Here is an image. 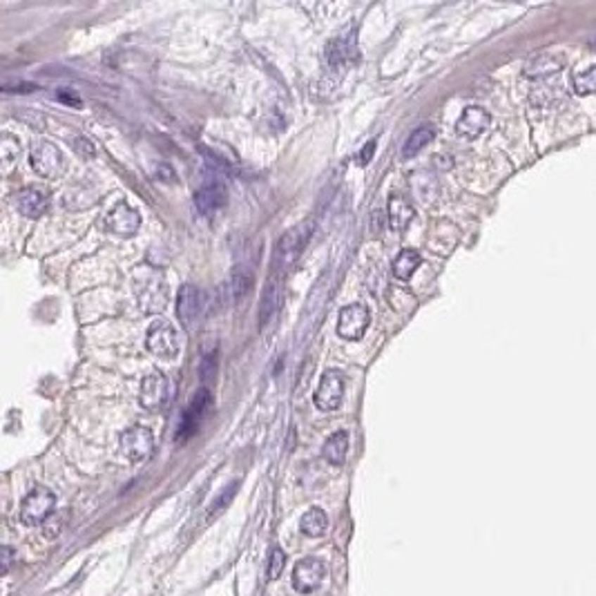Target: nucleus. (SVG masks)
I'll use <instances>...</instances> for the list:
<instances>
[{
	"label": "nucleus",
	"instance_id": "obj_1",
	"mask_svg": "<svg viewBox=\"0 0 596 596\" xmlns=\"http://www.w3.org/2000/svg\"><path fill=\"white\" fill-rule=\"evenodd\" d=\"M134 295L146 313H159L167 304V284L159 270L141 268L134 275Z\"/></svg>",
	"mask_w": 596,
	"mask_h": 596
},
{
	"label": "nucleus",
	"instance_id": "obj_2",
	"mask_svg": "<svg viewBox=\"0 0 596 596\" xmlns=\"http://www.w3.org/2000/svg\"><path fill=\"white\" fill-rule=\"evenodd\" d=\"M313 235V222H306V224H297L295 228H291L289 232H284L279 237L277 246H275V257H273V266L277 270H286L291 268L300 255L304 253L306 243Z\"/></svg>",
	"mask_w": 596,
	"mask_h": 596
},
{
	"label": "nucleus",
	"instance_id": "obj_3",
	"mask_svg": "<svg viewBox=\"0 0 596 596\" xmlns=\"http://www.w3.org/2000/svg\"><path fill=\"white\" fill-rule=\"evenodd\" d=\"M65 165L68 163H65L61 148L51 141L41 139L32 146V167L43 179H58L65 172Z\"/></svg>",
	"mask_w": 596,
	"mask_h": 596
},
{
	"label": "nucleus",
	"instance_id": "obj_4",
	"mask_svg": "<svg viewBox=\"0 0 596 596\" xmlns=\"http://www.w3.org/2000/svg\"><path fill=\"white\" fill-rule=\"evenodd\" d=\"M54 507H56L54 491L47 487H36L25 496L20 505V521L25 525H41L51 516Z\"/></svg>",
	"mask_w": 596,
	"mask_h": 596
},
{
	"label": "nucleus",
	"instance_id": "obj_5",
	"mask_svg": "<svg viewBox=\"0 0 596 596\" xmlns=\"http://www.w3.org/2000/svg\"><path fill=\"white\" fill-rule=\"evenodd\" d=\"M148 351L161 360H175L179 355V335L167 319H157L148 329Z\"/></svg>",
	"mask_w": 596,
	"mask_h": 596
},
{
	"label": "nucleus",
	"instance_id": "obj_6",
	"mask_svg": "<svg viewBox=\"0 0 596 596\" xmlns=\"http://www.w3.org/2000/svg\"><path fill=\"white\" fill-rule=\"evenodd\" d=\"M121 451L127 460L132 462H144L152 456L154 451V436L148 426H129L121 433Z\"/></svg>",
	"mask_w": 596,
	"mask_h": 596
},
{
	"label": "nucleus",
	"instance_id": "obj_7",
	"mask_svg": "<svg viewBox=\"0 0 596 596\" xmlns=\"http://www.w3.org/2000/svg\"><path fill=\"white\" fill-rule=\"evenodd\" d=\"M371 324V313L364 304H348L338 315V335L342 340H360Z\"/></svg>",
	"mask_w": 596,
	"mask_h": 596
},
{
	"label": "nucleus",
	"instance_id": "obj_8",
	"mask_svg": "<svg viewBox=\"0 0 596 596\" xmlns=\"http://www.w3.org/2000/svg\"><path fill=\"white\" fill-rule=\"evenodd\" d=\"M210 407H213V395L205 391V388H201V391H197V395L192 398V402L184 411V416H181L177 443H186V440L199 429V424L205 418V413L210 411Z\"/></svg>",
	"mask_w": 596,
	"mask_h": 596
},
{
	"label": "nucleus",
	"instance_id": "obj_9",
	"mask_svg": "<svg viewBox=\"0 0 596 596\" xmlns=\"http://www.w3.org/2000/svg\"><path fill=\"white\" fill-rule=\"evenodd\" d=\"M342 398H344V378L340 371L331 369L322 375L319 386L313 395V402L322 411H335L342 405Z\"/></svg>",
	"mask_w": 596,
	"mask_h": 596
},
{
	"label": "nucleus",
	"instance_id": "obj_10",
	"mask_svg": "<svg viewBox=\"0 0 596 596\" xmlns=\"http://www.w3.org/2000/svg\"><path fill=\"white\" fill-rule=\"evenodd\" d=\"M324 576H326V567L319 559H313V556L302 559L293 567V588L300 594H310L322 585Z\"/></svg>",
	"mask_w": 596,
	"mask_h": 596
},
{
	"label": "nucleus",
	"instance_id": "obj_11",
	"mask_svg": "<svg viewBox=\"0 0 596 596\" xmlns=\"http://www.w3.org/2000/svg\"><path fill=\"white\" fill-rule=\"evenodd\" d=\"M201 306H203L201 291L197 286H192V284H184L177 297V317L186 331H192L194 322L201 315Z\"/></svg>",
	"mask_w": 596,
	"mask_h": 596
},
{
	"label": "nucleus",
	"instance_id": "obj_12",
	"mask_svg": "<svg viewBox=\"0 0 596 596\" xmlns=\"http://www.w3.org/2000/svg\"><path fill=\"white\" fill-rule=\"evenodd\" d=\"M106 228L119 237H134L141 228V217L132 205L119 203L110 210V215L106 219Z\"/></svg>",
	"mask_w": 596,
	"mask_h": 596
},
{
	"label": "nucleus",
	"instance_id": "obj_13",
	"mask_svg": "<svg viewBox=\"0 0 596 596\" xmlns=\"http://www.w3.org/2000/svg\"><path fill=\"white\" fill-rule=\"evenodd\" d=\"M226 203H228V190H226L224 184H219V181L205 184L194 192V208H197L199 215H203V217L217 215Z\"/></svg>",
	"mask_w": 596,
	"mask_h": 596
},
{
	"label": "nucleus",
	"instance_id": "obj_14",
	"mask_svg": "<svg viewBox=\"0 0 596 596\" xmlns=\"http://www.w3.org/2000/svg\"><path fill=\"white\" fill-rule=\"evenodd\" d=\"M167 380L161 373H150L148 378L141 384V395L139 402L148 411H159L167 402Z\"/></svg>",
	"mask_w": 596,
	"mask_h": 596
},
{
	"label": "nucleus",
	"instance_id": "obj_15",
	"mask_svg": "<svg viewBox=\"0 0 596 596\" xmlns=\"http://www.w3.org/2000/svg\"><path fill=\"white\" fill-rule=\"evenodd\" d=\"M491 123V116L485 108L481 106H469L464 108V112L460 114V119L456 123V132L464 139H476L481 137L485 129Z\"/></svg>",
	"mask_w": 596,
	"mask_h": 596
},
{
	"label": "nucleus",
	"instance_id": "obj_16",
	"mask_svg": "<svg viewBox=\"0 0 596 596\" xmlns=\"http://www.w3.org/2000/svg\"><path fill=\"white\" fill-rule=\"evenodd\" d=\"M326 61L333 70H344L346 65L360 61V51L353 43V36H340L326 45Z\"/></svg>",
	"mask_w": 596,
	"mask_h": 596
},
{
	"label": "nucleus",
	"instance_id": "obj_17",
	"mask_svg": "<svg viewBox=\"0 0 596 596\" xmlns=\"http://www.w3.org/2000/svg\"><path fill=\"white\" fill-rule=\"evenodd\" d=\"M14 203L20 215H25L27 219H38L41 215H45L47 210V199L41 190L36 188H23L14 194Z\"/></svg>",
	"mask_w": 596,
	"mask_h": 596
},
{
	"label": "nucleus",
	"instance_id": "obj_18",
	"mask_svg": "<svg viewBox=\"0 0 596 596\" xmlns=\"http://www.w3.org/2000/svg\"><path fill=\"white\" fill-rule=\"evenodd\" d=\"M279 306H281L279 284L275 279H270L266 281V289L262 295V306H259V324H262V329H266V324L275 319V315L279 313Z\"/></svg>",
	"mask_w": 596,
	"mask_h": 596
},
{
	"label": "nucleus",
	"instance_id": "obj_19",
	"mask_svg": "<svg viewBox=\"0 0 596 596\" xmlns=\"http://www.w3.org/2000/svg\"><path fill=\"white\" fill-rule=\"evenodd\" d=\"M565 61L561 56H554V54H540L534 61L527 63L525 68V76L527 79H547V76H554L563 70Z\"/></svg>",
	"mask_w": 596,
	"mask_h": 596
},
{
	"label": "nucleus",
	"instance_id": "obj_20",
	"mask_svg": "<svg viewBox=\"0 0 596 596\" xmlns=\"http://www.w3.org/2000/svg\"><path fill=\"white\" fill-rule=\"evenodd\" d=\"M413 217H416V210H413V205L407 199L402 197L388 199V224H391L393 230L402 232L413 222Z\"/></svg>",
	"mask_w": 596,
	"mask_h": 596
},
{
	"label": "nucleus",
	"instance_id": "obj_21",
	"mask_svg": "<svg viewBox=\"0 0 596 596\" xmlns=\"http://www.w3.org/2000/svg\"><path fill=\"white\" fill-rule=\"evenodd\" d=\"M346 453H348V436L346 431H335L329 436V440L324 443L322 449V456L326 462H331L333 467H340L346 460Z\"/></svg>",
	"mask_w": 596,
	"mask_h": 596
},
{
	"label": "nucleus",
	"instance_id": "obj_22",
	"mask_svg": "<svg viewBox=\"0 0 596 596\" xmlns=\"http://www.w3.org/2000/svg\"><path fill=\"white\" fill-rule=\"evenodd\" d=\"M302 532L308 536V538H319L324 532L329 529V516L324 509L319 507H310L304 516H302Z\"/></svg>",
	"mask_w": 596,
	"mask_h": 596
},
{
	"label": "nucleus",
	"instance_id": "obj_23",
	"mask_svg": "<svg viewBox=\"0 0 596 596\" xmlns=\"http://www.w3.org/2000/svg\"><path fill=\"white\" fill-rule=\"evenodd\" d=\"M420 264H422L420 253L413 251V248H405L402 253L395 257V262H393V268H391V270H393V275H395L398 279H411V275L420 268Z\"/></svg>",
	"mask_w": 596,
	"mask_h": 596
},
{
	"label": "nucleus",
	"instance_id": "obj_24",
	"mask_svg": "<svg viewBox=\"0 0 596 596\" xmlns=\"http://www.w3.org/2000/svg\"><path fill=\"white\" fill-rule=\"evenodd\" d=\"M433 137H436V132H433L431 125H422L418 129H413L407 139L405 148H402V157H413V154H418L426 144H431Z\"/></svg>",
	"mask_w": 596,
	"mask_h": 596
},
{
	"label": "nucleus",
	"instance_id": "obj_25",
	"mask_svg": "<svg viewBox=\"0 0 596 596\" xmlns=\"http://www.w3.org/2000/svg\"><path fill=\"white\" fill-rule=\"evenodd\" d=\"M251 284H253V275H246L241 268H237L235 275H232V281H230V300L232 302L243 300L246 293L251 291Z\"/></svg>",
	"mask_w": 596,
	"mask_h": 596
},
{
	"label": "nucleus",
	"instance_id": "obj_26",
	"mask_svg": "<svg viewBox=\"0 0 596 596\" xmlns=\"http://www.w3.org/2000/svg\"><path fill=\"white\" fill-rule=\"evenodd\" d=\"M574 89H576V94H581V96L596 94V65L574 76Z\"/></svg>",
	"mask_w": 596,
	"mask_h": 596
},
{
	"label": "nucleus",
	"instance_id": "obj_27",
	"mask_svg": "<svg viewBox=\"0 0 596 596\" xmlns=\"http://www.w3.org/2000/svg\"><path fill=\"white\" fill-rule=\"evenodd\" d=\"M0 154H3V161L7 165L14 163V159L20 154V141L14 134L5 132L3 137H0Z\"/></svg>",
	"mask_w": 596,
	"mask_h": 596
},
{
	"label": "nucleus",
	"instance_id": "obj_28",
	"mask_svg": "<svg viewBox=\"0 0 596 596\" xmlns=\"http://www.w3.org/2000/svg\"><path fill=\"white\" fill-rule=\"evenodd\" d=\"M237 489H239V483H232V485H228L222 494H219L215 500H213V505H210V509H208V518H213V516H217V514H222L228 505H230V500L235 498V494H237Z\"/></svg>",
	"mask_w": 596,
	"mask_h": 596
},
{
	"label": "nucleus",
	"instance_id": "obj_29",
	"mask_svg": "<svg viewBox=\"0 0 596 596\" xmlns=\"http://www.w3.org/2000/svg\"><path fill=\"white\" fill-rule=\"evenodd\" d=\"M284 565H286V554H284L279 547H275L270 552V559H268V581H275L281 576L284 572Z\"/></svg>",
	"mask_w": 596,
	"mask_h": 596
},
{
	"label": "nucleus",
	"instance_id": "obj_30",
	"mask_svg": "<svg viewBox=\"0 0 596 596\" xmlns=\"http://www.w3.org/2000/svg\"><path fill=\"white\" fill-rule=\"evenodd\" d=\"M373 152H375V141H369V144L364 146V150L357 154V163H360V165H369V161H371V157H373Z\"/></svg>",
	"mask_w": 596,
	"mask_h": 596
},
{
	"label": "nucleus",
	"instance_id": "obj_31",
	"mask_svg": "<svg viewBox=\"0 0 596 596\" xmlns=\"http://www.w3.org/2000/svg\"><path fill=\"white\" fill-rule=\"evenodd\" d=\"M0 561H3V565H0V572L7 574L9 567H11V563H14V550L5 545V547H3V559H0Z\"/></svg>",
	"mask_w": 596,
	"mask_h": 596
},
{
	"label": "nucleus",
	"instance_id": "obj_32",
	"mask_svg": "<svg viewBox=\"0 0 596 596\" xmlns=\"http://www.w3.org/2000/svg\"><path fill=\"white\" fill-rule=\"evenodd\" d=\"M76 150H81L85 157H92V154H94V148H92V144H89L87 139H79V141H76Z\"/></svg>",
	"mask_w": 596,
	"mask_h": 596
}]
</instances>
